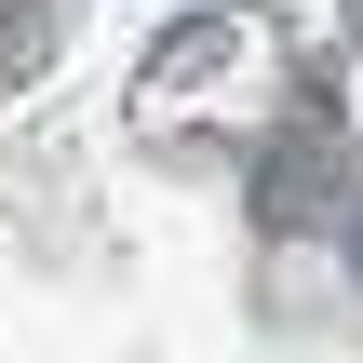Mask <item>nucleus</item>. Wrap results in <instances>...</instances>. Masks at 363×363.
Returning <instances> with one entry per match:
<instances>
[{
  "mask_svg": "<svg viewBox=\"0 0 363 363\" xmlns=\"http://www.w3.org/2000/svg\"><path fill=\"white\" fill-rule=\"evenodd\" d=\"M350 269H363V216H350Z\"/></svg>",
  "mask_w": 363,
  "mask_h": 363,
  "instance_id": "nucleus-1",
  "label": "nucleus"
},
{
  "mask_svg": "<svg viewBox=\"0 0 363 363\" xmlns=\"http://www.w3.org/2000/svg\"><path fill=\"white\" fill-rule=\"evenodd\" d=\"M350 40H363V0H350Z\"/></svg>",
  "mask_w": 363,
  "mask_h": 363,
  "instance_id": "nucleus-2",
  "label": "nucleus"
}]
</instances>
